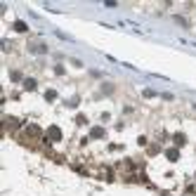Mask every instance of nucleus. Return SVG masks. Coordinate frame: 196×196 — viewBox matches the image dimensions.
<instances>
[{"label":"nucleus","mask_w":196,"mask_h":196,"mask_svg":"<svg viewBox=\"0 0 196 196\" xmlns=\"http://www.w3.org/2000/svg\"><path fill=\"white\" fill-rule=\"evenodd\" d=\"M104 135H106L104 128H92V130H90V137H92V139H102Z\"/></svg>","instance_id":"f03ea898"},{"label":"nucleus","mask_w":196,"mask_h":196,"mask_svg":"<svg viewBox=\"0 0 196 196\" xmlns=\"http://www.w3.org/2000/svg\"><path fill=\"white\" fill-rule=\"evenodd\" d=\"M24 88H26V90H35V88H38L35 78H26V80H24Z\"/></svg>","instance_id":"7ed1b4c3"},{"label":"nucleus","mask_w":196,"mask_h":196,"mask_svg":"<svg viewBox=\"0 0 196 196\" xmlns=\"http://www.w3.org/2000/svg\"><path fill=\"white\" fill-rule=\"evenodd\" d=\"M175 142L177 144H184V135H175Z\"/></svg>","instance_id":"0eeeda50"},{"label":"nucleus","mask_w":196,"mask_h":196,"mask_svg":"<svg viewBox=\"0 0 196 196\" xmlns=\"http://www.w3.org/2000/svg\"><path fill=\"white\" fill-rule=\"evenodd\" d=\"M47 135H50V139H59V137H62L59 128H50V130H47Z\"/></svg>","instance_id":"20e7f679"},{"label":"nucleus","mask_w":196,"mask_h":196,"mask_svg":"<svg viewBox=\"0 0 196 196\" xmlns=\"http://www.w3.org/2000/svg\"><path fill=\"white\" fill-rule=\"evenodd\" d=\"M14 29H17V31H26V24H24V21H17Z\"/></svg>","instance_id":"423d86ee"},{"label":"nucleus","mask_w":196,"mask_h":196,"mask_svg":"<svg viewBox=\"0 0 196 196\" xmlns=\"http://www.w3.org/2000/svg\"><path fill=\"white\" fill-rule=\"evenodd\" d=\"M55 97H57L55 90H47V92H45V99H47V102H55Z\"/></svg>","instance_id":"39448f33"},{"label":"nucleus","mask_w":196,"mask_h":196,"mask_svg":"<svg viewBox=\"0 0 196 196\" xmlns=\"http://www.w3.org/2000/svg\"><path fill=\"white\" fill-rule=\"evenodd\" d=\"M165 158H168V161H177V158H180V151H177V149H165Z\"/></svg>","instance_id":"f257e3e1"}]
</instances>
